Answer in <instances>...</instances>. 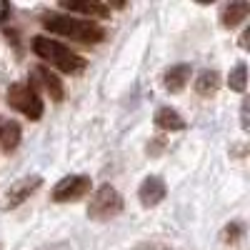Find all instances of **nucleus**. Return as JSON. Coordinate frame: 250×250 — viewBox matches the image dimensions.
<instances>
[{
	"label": "nucleus",
	"mask_w": 250,
	"mask_h": 250,
	"mask_svg": "<svg viewBox=\"0 0 250 250\" xmlns=\"http://www.w3.org/2000/svg\"><path fill=\"white\" fill-rule=\"evenodd\" d=\"M43 28L48 33H58V35L80 40V43H100V40H105V30L98 23H93V20H78L70 15H48L43 20Z\"/></svg>",
	"instance_id": "nucleus-1"
},
{
	"label": "nucleus",
	"mask_w": 250,
	"mask_h": 250,
	"mask_svg": "<svg viewBox=\"0 0 250 250\" xmlns=\"http://www.w3.org/2000/svg\"><path fill=\"white\" fill-rule=\"evenodd\" d=\"M33 50L40 60L50 62V65H55L62 73H78V70L85 68V60L80 55H75L73 50H68L62 43H58V40L38 35V38H33Z\"/></svg>",
	"instance_id": "nucleus-2"
},
{
	"label": "nucleus",
	"mask_w": 250,
	"mask_h": 250,
	"mask_svg": "<svg viewBox=\"0 0 250 250\" xmlns=\"http://www.w3.org/2000/svg\"><path fill=\"white\" fill-rule=\"evenodd\" d=\"M8 105L20 110L30 120H38L43 115V100H40L38 90L28 85V83H15V85L8 88Z\"/></svg>",
	"instance_id": "nucleus-3"
},
{
	"label": "nucleus",
	"mask_w": 250,
	"mask_h": 250,
	"mask_svg": "<svg viewBox=\"0 0 250 250\" xmlns=\"http://www.w3.org/2000/svg\"><path fill=\"white\" fill-rule=\"evenodd\" d=\"M120 210H123V198L113 185H100L88 205V215L95 220H108V218L118 215Z\"/></svg>",
	"instance_id": "nucleus-4"
},
{
	"label": "nucleus",
	"mask_w": 250,
	"mask_h": 250,
	"mask_svg": "<svg viewBox=\"0 0 250 250\" xmlns=\"http://www.w3.org/2000/svg\"><path fill=\"white\" fill-rule=\"evenodd\" d=\"M88 193H90V178L88 175H68L55 185L53 200L55 203H73V200L85 198Z\"/></svg>",
	"instance_id": "nucleus-5"
},
{
	"label": "nucleus",
	"mask_w": 250,
	"mask_h": 250,
	"mask_svg": "<svg viewBox=\"0 0 250 250\" xmlns=\"http://www.w3.org/2000/svg\"><path fill=\"white\" fill-rule=\"evenodd\" d=\"M138 198H140V203L145 208L158 205L165 198V183L160 178H145L143 185H140V190H138Z\"/></svg>",
	"instance_id": "nucleus-6"
},
{
	"label": "nucleus",
	"mask_w": 250,
	"mask_h": 250,
	"mask_svg": "<svg viewBox=\"0 0 250 250\" xmlns=\"http://www.w3.org/2000/svg\"><path fill=\"white\" fill-rule=\"evenodd\" d=\"M165 88H168L170 93H180L185 85H188V80H190V65L188 62H180V65H173L168 73H165Z\"/></svg>",
	"instance_id": "nucleus-7"
},
{
	"label": "nucleus",
	"mask_w": 250,
	"mask_h": 250,
	"mask_svg": "<svg viewBox=\"0 0 250 250\" xmlns=\"http://www.w3.org/2000/svg\"><path fill=\"white\" fill-rule=\"evenodd\" d=\"M40 188V178L35 175V178H25L23 183H18L13 190H10V195H8V208H15V205H20L23 200H28L35 190Z\"/></svg>",
	"instance_id": "nucleus-8"
},
{
	"label": "nucleus",
	"mask_w": 250,
	"mask_h": 250,
	"mask_svg": "<svg viewBox=\"0 0 250 250\" xmlns=\"http://www.w3.org/2000/svg\"><path fill=\"white\" fill-rule=\"evenodd\" d=\"M62 8L68 13H83V15H90V18H108L110 8L103 5V3H70V0H62Z\"/></svg>",
	"instance_id": "nucleus-9"
},
{
	"label": "nucleus",
	"mask_w": 250,
	"mask_h": 250,
	"mask_svg": "<svg viewBox=\"0 0 250 250\" xmlns=\"http://www.w3.org/2000/svg\"><path fill=\"white\" fill-rule=\"evenodd\" d=\"M35 78H40V83H43V88L48 90V95H50V100H62V83H60V78L55 75V73H50L48 68H38L35 70Z\"/></svg>",
	"instance_id": "nucleus-10"
},
{
	"label": "nucleus",
	"mask_w": 250,
	"mask_h": 250,
	"mask_svg": "<svg viewBox=\"0 0 250 250\" xmlns=\"http://www.w3.org/2000/svg\"><path fill=\"white\" fill-rule=\"evenodd\" d=\"M155 125L163 130H183L185 128V120L173 110V108H160L155 113Z\"/></svg>",
	"instance_id": "nucleus-11"
},
{
	"label": "nucleus",
	"mask_w": 250,
	"mask_h": 250,
	"mask_svg": "<svg viewBox=\"0 0 250 250\" xmlns=\"http://www.w3.org/2000/svg\"><path fill=\"white\" fill-rule=\"evenodd\" d=\"M220 88V73L218 70H203L195 80V90L200 95H213Z\"/></svg>",
	"instance_id": "nucleus-12"
},
{
	"label": "nucleus",
	"mask_w": 250,
	"mask_h": 250,
	"mask_svg": "<svg viewBox=\"0 0 250 250\" xmlns=\"http://www.w3.org/2000/svg\"><path fill=\"white\" fill-rule=\"evenodd\" d=\"M248 13H250V5L248 3H230V5L223 10V25L225 28H235L240 20H245Z\"/></svg>",
	"instance_id": "nucleus-13"
},
{
	"label": "nucleus",
	"mask_w": 250,
	"mask_h": 250,
	"mask_svg": "<svg viewBox=\"0 0 250 250\" xmlns=\"http://www.w3.org/2000/svg\"><path fill=\"white\" fill-rule=\"evenodd\" d=\"M20 143V125L18 123H3V133H0V148H3L5 153L15 150Z\"/></svg>",
	"instance_id": "nucleus-14"
},
{
	"label": "nucleus",
	"mask_w": 250,
	"mask_h": 250,
	"mask_svg": "<svg viewBox=\"0 0 250 250\" xmlns=\"http://www.w3.org/2000/svg\"><path fill=\"white\" fill-rule=\"evenodd\" d=\"M228 85H230L233 90H238V93L245 90V85H248V68L243 65V62L230 70V75H228Z\"/></svg>",
	"instance_id": "nucleus-15"
},
{
	"label": "nucleus",
	"mask_w": 250,
	"mask_h": 250,
	"mask_svg": "<svg viewBox=\"0 0 250 250\" xmlns=\"http://www.w3.org/2000/svg\"><path fill=\"white\" fill-rule=\"evenodd\" d=\"M0 133H3V120H0Z\"/></svg>",
	"instance_id": "nucleus-16"
}]
</instances>
